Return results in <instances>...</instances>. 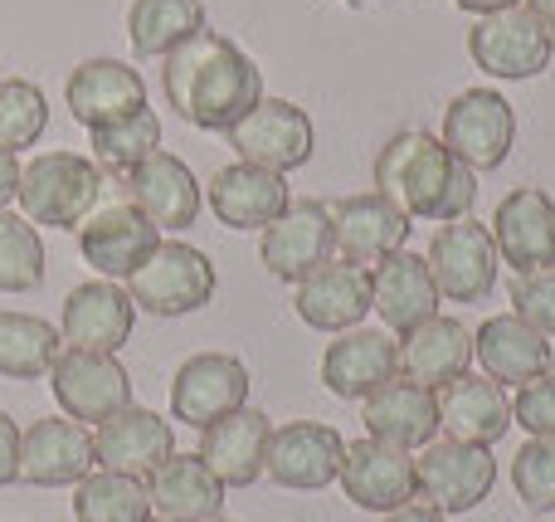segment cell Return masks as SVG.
Listing matches in <instances>:
<instances>
[{"label": "cell", "instance_id": "36", "mask_svg": "<svg viewBox=\"0 0 555 522\" xmlns=\"http://www.w3.org/2000/svg\"><path fill=\"white\" fill-rule=\"evenodd\" d=\"M152 152H162V117L152 107H137V113L93 127V162L103 171H127Z\"/></svg>", "mask_w": 555, "mask_h": 522}, {"label": "cell", "instance_id": "5", "mask_svg": "<svg viewBox=\"0 0 555 522\" xmlns=\"http://www.w3.org/2000/svg\"><path fill=\"white\" fill-rule=\"evenodd\" d=\"M468 54L488 78H512V84H521V78H537L551 68L555 39L537 20V10L521 0V5H512V10L482 15L478 25L468 29Z\"/></svg>", "mask_w": 555, "mask_h": 522}, {"label": "cell", "instance_id": "35", "mask_svg": "<svg viewBox=\"0 0 555 522\" xmlns=\"http://www.w3.org/2000/svg\"><path fill=\"white\" fill-rule=\"evenodd\" d=\"M146 518H152L146 479L98 469L83 484H74V522H146Z\"/></svg>", "mask_w": 555, "mask_h": 522}, {"label": "cell", "instance_id": "30", "mask_svg": "<svg viewBox=\"0 0 555 522\" xmlns=\"http://www.w3.org/2000/svg\"><path fill=\"white\" fill-rule=\"evenodd\" d=\"M434 400H439V430H449V440H463V445L492 449L512 430L507 391L488 377L463 371L459 381H449V386L434 391Z\"/></svg>", "mask_w": 555, "mask_h": 522}, {"label": "cell", "instance_id": "34", "mask_svg": "<svg viewBox=\"0 0 555 522\" xmlns=\"http://www.w3.org/2000/svg\"><path fill=\"white\" fill-rule=\"evenodd\" d=\"M59 361V328L35 313H0V377L39 381Z\"/></svg>", "mask_w": 555, "mask_h": 522}, {"label": "cell", "instance_id": "10", "mask_svg": "<svg viewBox=\"0 0 555 522\" xmlns=\"http://www.w3.org/2000/svg\"><path fill=\"white\" fill-rule=\"evenodd\" d=\"M117 186H122V201H132L162 234L191 230L205 205V191H201V181H195V171L171 152H152L137 166L117 171Z\"/></svg>", "mask_w": 555, "mask_h": 522}, {"label": "cell", "instance_id": "3", "mask_svg": "<svg viewBox=\"0 0 555 522\" xmlns=\"http://www.w3.org/2000/svg\"><path fill=\"white\" fill-rule=\"evenodd\" d=\"M107 176L93 156L83 152H39L35 162L20 166V211L29 225H54V230H78L88 215L103 205Z\"/></svg>", "mask_w": 555, "mask_h": 522}, {"label": "cell", "instance_id": "14", "mask_svg": "<svg viewBox=\"0 0 555 522\" xmlns=\"http://www.w3.org/2000/svg\"><path fill=\"white\" fill-rule=\"evenodd\" d=\"M492 244L498 259L517 273L555 269V201L541 186H517L492 211Z\"/></svg>", "mask_w": 555, "mask_h": 522}, {"label": "cell", "instance_id": "11", "mask_svg": "<svg viewBox=\"0 0 555 522\" xmlns=\"http://www.w3.org/2000/svg\"><path fill=\"white\" fill-rule=\"evenodd\" d=\"M224 137L240 152V162L269 166L283 176L312 162V117L287 98H259V107H249Z\"/></svg>", "mask_w": 555, "mask_h": 522}, {"label": "cell", "instance_id": "1", "mask_svg": "<svg viewBox=\"0 0 555 522\" xmlns=\"http://www.w3.org/2000/svg\"><path fill=\"white\" fill-rule=\"evenodd\" d=\"M162 88L181 123L201 127V132H230L249 107H259L263 74L230 35L201 29L195 39L166 54Z\"/></svg>", "mask_w": 555, "mask_h": 522}, {"label": "cell", "instance_id": "47", "mask_svg": "<svg viewBox=\"0 0 555 522\" xmlns=\"http://www.w3.org/2000/svg\"><path fill=\"white\" fill-rule=\"evenodd\" d=\"M346 5H365V0H346Z\"/></svg>", "mask_w": 555, "mask_h": 522}, {"label": "cell", "instance_id": "46", "mask_svg": "<svg viewBox=\"0 0 555 522\" xmlns=\"http://www.w3.org/2000/svg\"><path fill=\"white\" fill-rule=\"evenodd\" d=\"M527 5L537 10V20L551 29V39H555V0H527Z\"/></svg>", "mask_w": 555, "mask_h": 522}, {"label": "cell", "instance_id": "27", "mask_svg": "<svg viewBox=\"0 0 555 522\" xmlns=\"http://www.w3.org/2000/svg\"><path fill=\"white\" fill-rule=\"evenodd\" d=\"M395 367H400L404 381L424 391H439L449 381H459L463 371L473 367V332L463 328L459 318H429L414 332H404L395 342Z\"/></svg>", "mask_w": 555, "mask_h": 522}, {"label": "cell", "instance_id": "45", "mask_svg": "<svg viewBox=\"0 0 555 522\" xmlns=\"http://www.w3.org/2000/svg\"><path fill=\"white\" fill-rule=\"evenodd\" d=\"M459 10H468V15H498V10H512V5H521V0H453Z\"/></svg>", "mask_w": 555, "mask_h": 522}, {"label": "cell", "instance_id": "44", "mask_svg": "<svg viewBox=\"0 0 555 522\" xmlns=\"http://www.w3.org/2000/svg\"><path fill=\"white\" fill-rule=\"evenodd\" d=\"M385 522H449V518L429 504H404V508H395V513H385Z\"/></svg>", "mask_w": 555, "mask_h": 522}, {"label": "cell", "instance_id": "29", "mask_svg": "<svg viewBox=\"0 0 555 522\" xmlns=\"http://www.w3.org/2000/svg\"><path fill=\"white\" fill-rule=\"evenodd\" d=\"M269 416L263 410H234V416L215 420L210 430H201V449L195 455L210 464V474L224 488H249L263 479V459H269Z\"/></svg>", "mask_w": 555, "mask_h": 522}, {"label": "cell", "instance_id": "4", "mask_svg": "<svg viewBox=\"0 0 555 522\" xmlns=\"http://www.w3.org/2000/svg\"><path fill=\"white\" fill-rule=\"evenodd\" d=\"M215 289H220V273H215L210 254L185 240H162L152 259L127 279V293H132L137 313H152V318L201 313L205 303L215 298Z\"/></svg>", "mask_w": 555, "mask_h": 522}, {"label": "cell", "instance_id": "2", "mask_svg": "<svg viewBox=\"0 0 555 522\" xmlns=\"http://www.w3.org/2000/svg\"><path fill=\"white\" fill-rule=\"evenodd\" d=\"M375 191L410 220H468L478 201V171L443 147L434 132H395L375 156Z\"/></svg>", "mask_w": 555, "mask_h": 522}, {"label": "cell", "instance_id": "28", "mask_svg": "<svg viewBox=\"0 0 555 522\" xmlns=\"http://www.w3.org/2000/svg\"><path fill=\"white\" fill-rule=\"evenodd\" d=\"M64 103L78 123L93 132V127L127 117L137 107H146V84L127 59H83V64L68 74Z\"/></svg>", "mask_w": 555, "mask_h": 522}, {"label": "cell", "instance_id": "40", "mask_svg": "<svg viewBox=\"0 0 555 522\" xmlns=\"http://www.w3.org/2000/svg\"><path fill=\"white\" fill-rule=\"evenodd\" d=\"M512 313L521 322H531L541 338H555V269L517 273V283H512Z\"/></svg>", "mask_w": 555, "mask_h": 522}, {"label": "cell", "instance_id": "7", "mask_svg": "<svg viewBox=\"0 0 555 522\" xmlns=\"http://www.w3.org/2000/svg\"><path fill=\"white\" fill-rule=\"evenodd\" d=\"M249 406V367L230 352H195L176 367L171 416L191 430H210L215 420Z\"/></svg>", "mask_w": 555, "mask_h": 522}, {"label": "cell", "instance_id": "25", "mask_svg": "<svg viewBox=\"0 0 555 522\" xmlns=\"http://www.w3.org/2000/svg\"><path fill=\"white\" fill-rule=\"evenodd\" d=\"M473 361L498 386H527V381L546 377L555 352H551V338H541L517 313H498V318H488L473 332Z\"/></svg>", "mask_w": 555, "mask_h": 522}, {"label": "cell", "instance_id": "12", "mask_svg": "<svg viewBox=\"0 0 555 522\" xmlns=\"http://www.w3.org/2000/svg\"><path fill=\"white\" fill-rule=\"evenodd\" d=\"M429 273L449 303H482L498 283V244L492 230L478 220H449L429 240Z\"/></svg>", "mask_w": 555, "mask_h": 522}, {"label": "cell", "instance_id": "48", "mask_svg": "<svg viewBox=\"0 0 555 522\" xmlns=\"http://www.w3.org/2000/svg\"><path fill=\"white\" fill-rule=\"evenodd\" d=\"M146 522H166V518H146Z\"/></svg>", "mask_w": 555, "mask_h": 522}, {"label": "cell", "instance_id": "49", "mask_svg": "<svg viewBox=\"0 0 555 522\" xmlns=\"http://www.w3.org/2000/svg\"><path fill=\"white\" fill-rule=\"evenodd\" d=\"M210 522H224V518H210Z\"/></svg>", "mask_w": 555, "mask_h": 522}, {"label": "cell", "instance_id": "33", "mask_svg": "<svg viewBox=\"0 0 555 522\" xmlns=\"http://www.w3.org/2000/svg\"><path fill=\"white\" fill-rule=\"evenodd\" d=\"M205 29V0H132L127 39L137 59H166Z\"/></svg>", "mask_w": 555, "mask_h": 522}, {"label": "cell", "instance_id": "22", "mask_svg": "<svg viewBox=\"0 0 555 522\" xmlns=\"http://www.w3.org/2000/svg\"><path fill=\"white\" fill-rule=\"evenodd\" d=\"M205 205L215 211V220L230 230H269L278 215L293 205L287 176L269 171V166H249V162H230L215 171Z\"/></svg>", "mask_w": 555, "mask_h": 522}, {"label": "cell", "instance_id": "6", "mask_svg": "<svg viewBox=\"0 0 555 522\" xmlns=\"http://www.w3.org/2000/svg\"><path fill=\"white\" fill-rule=\"evenodd\" d=\"M49 391H54L59 410L78 425H103L117 410L132 406V377L113 352H59V361L49 367Z\"/></svg>", "mask_w": 555, "mask_h": 522}, {"label": "cell", "instance_id": "42", "mask_svg": "<svg viewBox=\"0 0 555 522\" xmlns=\"http://www.w3.org/2000/svg\"><path fill=\"white\" fill-rule=\"evenodd\" d=\"M20 479V425L0 410V488H10Z\"/></svg>", "mask_w": 555, "mask_h": 522}, {"label": "cell", "instance_id": "41", "mask_svg": "<svg viewBox=\"0 0 555 522\" xmlns=\"http://www.w3.org/2000/svg\"><path fill=\"white\" fill-rule=\"evenodd\" d=\"M512 425H521L531 440H555V371L527 381V386H517Z\"/></svg>", "mask_w": 555, "mask_h": 522}, {"label": "cell", "instance_id": "24", "mask_svg": "<svg viewBox=\"0 0 555 522\" xmlns=\"http://www.w3.org/2000/svg\"><path fill=\"white\" fill-rule=\"evenodd\" d=\"M439 283L429 273V259L410 250H395L390 259H380L371 269V308L380 313V322L390 332H414L420 322L439 318Z\"/></svg>", "mask_w": 555, "mask_h": 522}, {"label": "cell", "instance_id": "18", "mask_svg": "<svg viewBox=\"0 0 555 522\" xmlns=\"http://www.w3.org/2000/svg\"><path fill=\"white\" fill-rule=\"evenodd\" d=\"M332 254H336L332 211H326L322 201H293L259 240L263 269H269L273 279H283V283H302L307 273L322 269Z\"/></svg>", "mask_w": 555, "mask_h": 522}, {"label": "cell", "instance_id": "16", "mask_svg": "<svg viewBox=\"0 0 555 522\" xmlns=\"http://www.w3.org/2000/svg\"><path fill=\"white\" fill-rule=\"evenodd\" d=\"M336 484H341L346 498H351L356 508H365V513H395V508H404L410 498H420V479H414L410 449L380 445V440H371V435L346 445Z\"/></svg>", "mask_w": 555, "mask_h": 522}, {"label": "cell", "instance_id": "21", "mask_svg": "<svg viewBox=\"0 0 555 522\" xmlns=\"http://www.w3.org/2000/svg\"><path fill=\"white\" fill-rule=\"evenodd\" d=\"M293 313L317 332H351L371 313V269L326 259L293 289Z\"/></svg>", "mask_w": 555, "mask_h": 522}, {"label": "cell", "instance_id": "20", "mask_svg": "<svg viewBox=\"0 0 555 522\" xmlns=\"http://www.w3.org/2000/svg\"><path fill=\"white\" fill-rule=\"evenodd\" d=\"M410 215L400 205H390L380 191L365 195H346L332 211V244L346 264H361V269H375L380 259H390L395 250H404L410 240Z\"/></svg>", "mask_w": 555, "mask_h": 522}, {"label": "cell", "instance_id": "38", "mask_svg": "<svg viewBox=\"0 0 555 522\" xmlns=\"http://www.w3.org/2000/svg\"><path fill=\"white\" fill-rule=\"evenodd\" d=\"M49 127V98L29 78H0V147L5 152H25L44 137Z\"/></svg>", "mask_w": 555, "mask_h": 522}, {"label": "cell", "instance_id": "8", "mask_svg": "<svg viewBox=\"0 0 555 522\" xmlns=\"http://www.w3.org/2000/svg\"><path fill=\"white\" fill-rule=\"evenodd\" d=\"M517 142V113L498 88H468L443 107V147L473 166V171H498Z\"/></svg>", "mask_w": 555, "mask_h": 522}, {"label": "cell", "instance_id": "26", "mask_svg": "<svg viewBox=\"0 0 555 522\" xmlns=\"http://www.w3.org/2000/svg\"><path fill=\"white\" fill-rule=\"evenodd\" d=\"M395 377V338L380 328H351L322 352V386L341 400H365Z\"/></svg>", "mask_w": 555, "mask_h": 522}, {"label": "cell", "instance_id": "37", "mask_svg": "<svg viewBox=\"0 0 555 522\" xmlns=\"http://www.w3.org/2000/svg\"><path fill=\"white\" fill-rule=\"evenodd\" d=\"M44 240L15 211H0V293H35L44 283Z\"/></svg>", "mask_w": 555, "mask_h": 522}, {"label": "cell", "instance_id": "15", "mask_svg": "<svg viewBox=\"0 0 555 522\" xmlns=\"http://www.w3.org/2000/svg\"><path fill=\"white\" fill-rule=\"evenodd\" d=\"M346 459V440L336 435L322 420H293V425L273 430L269 435V459H263V474L278 488H297V494H312V488L336 484Z\"/></svg>", "mask_w": 555, "mask_h": 522}, {"label": "cell", "instance_id": "43", "mask_svg": "<svg viewBox=\"0 0 555 522\" xmlns=\"http://www.w3.org/2000/svg\"><path fill=\"white\" fill-rule=\"evenodd\" d=\"M15 195H20V156L0 147V211H10Z\"/></svg>", "mask_w": 555, "mask_h": 522}, {"label": "cell", "instance_id": "32", "mask_svg": "<svg viewBox=\"0 0 555 522\" xmlns=\"http://www.w3.org/2000/svg\"><path fill=\"white\" fill-rule=\"evenodd\" d=\"M146 498H152V513H162L166 522H210L224 508V484L201 455H171L146 479Z\"/></svg>", "mask_w": 555, "mask_h": 522}, {"label": "cell", "instance_id": "9", "mask_svg": "<svg viewBox=\"0 0 555 522\" xmlns=\"http://www.w3.org/2000/svg\"><path fill=\"white\" fill-rule=\"evenodd\" d=\"M414 479H420V498L439 513H473L498 484V459L482 445H463V440H434L424 455L414 459Z\"/></svg>", "mask_w": 555, "mask_h": 522}, {"label": "cell", "instance_id": "19", "mask_svg": "<svg viewBox=\"0 0 555 522\" xmlns=\"http://www.w3.org/2000/svg\"><path fill=\"white\" fill-rule=\"evenodd\" d=\"M137 328V303L122 283L113 279H93V283H78L68 293L64 313H59V338L68 347H83V352H122L132 342Z\"/></svg>", "mask_w": 555, "mask_h": 522}, {"label": "cell", "instance_id": "31", "mask_svg": "<svg viewBox=\"0 0 555 522\" xmlns=\"http://www.w3.org/2000/svg\"><path fill=\"white\" fill-rule=\"evenodd\" d=\"M361 420H365V435L380 440V445L424 449V445H434V435H439V400H434V391L395 377V381H385L380 391L365 396Z\"/></svg>", "mask_w": 555, "mask_h": 522}, {"label": "cell", "instance_id": "39", "mask_svg": "<svg viewBox=\"0 0 555 522\" xmlns=\"http://www.w3.org/2000/svg\"><path fill=\"white\" fill-rule=\"evenodd\" d=\"M512 488L531 513H555V440H527L512 459Z\"/></svg>", "mask_w": 555, "mask_h": 522}, {"label": "cell", "instance_id": "17", "mask_svg": "<svg viewBox=\"0 0 555 522\" xmlns=\"http://www.w3.org/2000/svg\"><path fill=\"white\" fill-rule=\"evenodd\" d=\"M93 430L68 416L35 420L20 435V479L35 488H74L93 474Z\"/></svg>", "mask_w": 555, "mask_h": 522}, {"label": "cell", "instance_id": "13", "mask_svg": "<svg viewBox=\"0 0 555 522\" xmlns=\"http://www.w3.org/2000/svg\"><path fill=\"white\" fill-rule=\"evenodd\" d=\"M156 244H162V230H156L132 201L98 205V211L78 225V250H83V259L113 283L132 279L156 254Z\"/></svg>", "mask_w": 555, "mask_h": 522}, {"label": "cell", "instance_id": "23", "mask_svg": "<svg viewBox=\"0 0 555 522\" xmlns=\"http://www.w3.org/2000/svg\"><path fill=\"white\" fill-rule=\"evenodd\" d=\"M93 455L103 469L113 474H132V479H152L166 459L176 455V430L171 420H162L146 406H127L113 420H103L93 435Z\"/></svg>", "mask_w": 555, "mask_h": 522}]
</instances>
